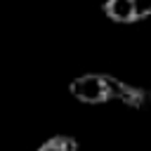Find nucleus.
<instances>
[{"label":"nucleus","mask_w":151,"mask_h":151,"mask_svg":"<svg viewBox=\"0 0 151 151\" xmlns=\"http://www.w3.org/2000/svg\"><path fill=\"white\" fill-rule=\"evenodd\" d=\"M101 12L113 24H137L151 17V0H104Z\"/></svg>","instance_id":"2"},{"label":"nucleus","mask_w":151,"mask_h":151,"mask_svg":"<svg viewBox=\"0 0 151 151\" xmlns=\"http://www.w3.org/2000/svg\"><path fill=\"white\" fill-rule=\"evenodd\" d=\"M68 92L83 101V104H104V101H120L125 106L132 109H142L144 106V90L127 85L123 80H118L116 76L109 73H85L71 80Z\"/></svg>","instance_id":"1"},{"label":"nucleus","mask_w":151,"mask_h":151,"mask_svg":"<svg viewBox=\"0 0 151 151\" xmlns=\"http://www.w3.org/2000/svg\"><path fill=\"white\" fill-rule=\"evenodd\" d=\"M38 151H78V142L68 134H54L38 146Z\"/></svg>","instance_id":"3"}]
</instances>
